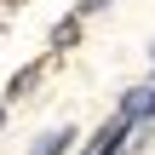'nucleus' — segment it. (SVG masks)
Masks as SVG:
<instances>
[{
    "label": "nucleus",
    "instance_id": "1",
    "mask_svg": "<svg viewBox=\"0 0 155 155\" xmlns=\"http://www.w3.org/2000/svg\"><path fill=\"white\" fill-rule=\"evenodd\" d=\"M127 138H132V127H127L121 115H109V121L92 132V144H86L81 155H121V144H127Z\"/></svg>",
    "mask_w": 155,
    "mask_h": 155
},
{
    "label": "nucleus",
    "instance_id": "3",
    "mask_svg": "<svg viewBox=\"0 0 155 155\" xmlns=\"http://www.w3.org/2000/svg\"><path fill=\"white\" fill-rule=\"evenodd\" d=\"M75 138H81L75 127H52V132L35 138V150H29V155H69V150H75Z\"/></svg>",
    "mask_w": 155,
    "mask_h": 155
},
{
    "label": "nucleus",
    "instance_id": "4",
    "mask_svg": "<svg viewBox=\"0 0 155 155\" xmlns=\"http://www.w3.org/2000/svg\"><path fill=\"white\" fill-rule=\"evenodd\" d=\"M81 23H86V17H75V12H69V17H58V23H52V35H46V46H52V52L81 46Z\"/></svg>",
    "mask_w": 155,
    "mask_h": 155
},
{
    "label": "nucleus",
    "instance_id": "8",
    "mask_svg": "<svg viewBox=\"0 0 155 155\" xmlns=\"http://www.w3.org/2000/svg\"><path fill=\"white\" fill-rule=\"evenodd\" d=\"M150 63H155V40H150Z\"/></svg>",
    "mask_w": 155,
    "mask_h": 155
},
{
    "label": "nucleus",
    "instance_id": "2",
    "mask_svg": "<svg viewBox=\"0 0 155 155\" xmlns=\"http://www.w3.org/2000/svg\"><path fill=\"white\" fill-rule=\"evenodd\" d=\"M40 81H46V58H40V63H23V69L6 81V98H0V104H6V109H12V104H23V98H29Z\"/></svg>",
    "mask_w": 155,
    "mask_h": 155
},
{
    "label": "nucleus",
    "instance_id": "5",
    "mask_svg": "<svg viewBox=\"0 0 155 155\" xmlns=\"http://www.w3.org/2000/svg\"><path fill=\"white\" fill-rule=\"evenodd\" d=\"M115 0H75V17H92V12H109Z\"/></svg>",
    "mask_w": 155,
    "mask_h": 155
},
{
    "label": "nucleus",
    "instance_id": "6",
    "mask_svg": "<svg viewBox=\"0 0 155 155\" xmlns=\"http://www.w3.org/2000/svg\"><path fill=\"white\" fill-rule=\"evenodd\" d=\"M6 6H12V12H17V6H29V0H6Z\"/></svg>",
    "mask_w": 155,
    "mask_h": 155
},
{
    "label": "nucleus",
    "instance_id": "7",
    "mask_svg": "<svg viewBox=\"0 0 155 155\" xmlns=\"http://www.w3.org/2000/svg\"><path fill=\"white\" fill-rule=\"evenodd\" d=\"M0 132H6V104H0Z\"/></svg>",
    "mask_w": 155,
    "mask_h": 155
}]
</instances>
